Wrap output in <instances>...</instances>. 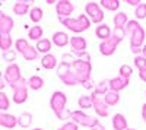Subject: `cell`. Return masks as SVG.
<instances>
[{
  "mask_svg": "<svg viewBox=\"0 0 146 130\" xmlns=\"http://www.w3.org/2000/svg\"><path fill=\"white\" fill-rule=\"evenodd\" d=\"M117 47H118V42L111 37V38H108L105 41H101V44H100V53L102 56H107V57L113 56L115 53V50H117Z\"/></svg>",
  "mask_w": 146,
  "mask_h": 130,
  "instance_id": "obj_11",
  "label": "cell"
},
{
  "mask_svg": "<svg viewBox=\"0 0 146 130\" xmlns=\"http://www.w3.org/2000/svg\"><path fill=\"white\" fill-rule=\"evenodd\" d=\"M34 130H44V129H34Z\"/></svg>",
  "mask_w": 146,
  "mask_h": 130,
  "instance_id": "obj_53",
  "label": "cell"
},
{
  "mask_svg": "<svg viewBox=\"0 0 146 130\" xmlns=\"http://www.w3.org/2000/svg\"><path fill=\"white\" fill-rule=\"evenodd\" d=\"M28 47H29V42H28L27 38H18V40L15 41V48H16V51H19L21 54L25 51Z\"/></svg>",
  "mask_w": 146,
  "mask_h": 130,
  "instance_id": "obj_35",
  "label": "cell"
},
{
  "mask_svg": "<svg viewBox=\"0 0 146 130\" xmlns=\"http://www.w3.org/2000/svg\"><path fill=\"white\" fill-rule=\"evenodd\" d=\"M129 84H130V79H126V78L118 75V76H115V78L108 80V88H110V91L120 92V91H123L124 88H127Z\"/></svg>",
  "mask_w": 146,
  "mask_h": 130,
  "instance_id": "obj_12",
  "label": "cell"
},
{
  "mask_svg": "<svg viewBox=\"0 0 146 130\" xmlns=\"http://www.w3.org/2000/svg\"><path fill=\"white\" fill-rule=\"evenodd\" d=\"M5 86H6V82H5V79H3V75H2V72H0V91H2Z\"/></svg>",
  "mask_w": 146,
  "mask_h": 130,
  "instance_id": "obj_47",
  "label": "cell"
},
{
  "mask_svg": "<svg viewBox=\"0 0 146 130\" xmlns=\"http://www.w3.org/2000/svg\"><path fill=\"white\" fill-rule=\"evenodd\" d=\"M22 56H23V58L25 60H28V62H32V60H36L38 58V51H36V48L35 47H32V45H29L28 48L22 53Z\"/></svg>",
  "mask_w": 146,
  "mask_h": 130,
  "instance_id": "obj_33",
  "label": "cell"
},
{
  "mask_svg": "<svg viewBox=\"0 0 146 130\" xmlns=\"http://www.w3.org/2000/svg\"><path fill=\"white\" fill-rule=\"evenodd\" d=\"M135 66H136L139 70L146 69V57H145L143 54H140V56H136V57H135Z\"/></svg>",
  "mask_w": 146,
  "mask_h": 130,
  "instance_id": "obj_41",
  "label": "cell"
},
{
  "mask_svg": "<svg viewBox=\"0 0 146 130\" xmlns=\"http://www.w3.org/2000/svg\"><path fill=\"white\" fill-rule=\"evenodd\" d=\"M111 123H113V129H114V130H127V129H129V126H127V119H126L123 114H120V113L113 115Z\"/></svg>",
  "mask_w": 146,
  "mask_h": 130,
  "instance_id": "obj_17",
  "label": "cell"
},
{
  "mask_svg": "<svg viewBox=\"0 0 146 130\" xmlns=\"http://www.w3.org/2000/svg\"><path fill=\"white\" fill-rule=\"evenodd\" d=\"M12 99H13L15 104H23L28 99V86H21L13 89V95H12Z\"/></svg>",
  "mask_w": 146,
  "mask_h": 130,
  "instance_id": "obj_15",
  "label": "cell"
},
{
  "mask_svg": "<svg viewBox=\"0 0 146 130\" xmlns=\"http://www.w3.org/2000/svg\"><path fill=\"white\" fill-rule=\"evenodd\" d=\"M142 54H143V56H145V57H146V44H145V45H143V53H142Z\"/></svg>",
  "mask_w": 146,
  "mask_h": 130,
  "instance_id": "obj_51",
  "label": "cell"
},
{
  "mask_svg": "<svg viewBox=\"0 0 146 130\" xmlns=\"http://www.w3.org/2000/svg\"><path fill=\"white\" fill-rule=\"evenodd\" d=\"M29 10H31V9H29V5H27V3L18 2V3L13 5V13L18 15V16H23V15L29 13Z\"/></svg>",
  "mask_w": 146,
  "mask_h": 130,
  "instance_id": "obj_32",
  "label": "cell"
},
{
  "mask_svg": "<svg viewBox=\"0 0 146 130\" xmlns=\"http://www.w3.org/2000/svg\"><path fill=\"white\" fill-rule=\"evenodd\" d=\"M18 2H22V3H27V5H29V6H31V5H32V3L35 2V0H18Z\"/></svg>",
  "mask_w": 146,
  "mask_h": 130,
  "instance_id": "obj_49",
  "label": "cell"
},
{
  "mask_svg": "<svg viewBox=\"0 0 146 130\" xmlns=\"http://www.w3.org/2000/svg\"><path fill=\"white\" fill-rule=\"evenodd\" d=\"M111 34H113V29L110 28L107 23H101V25H98L96 29H95L96 38H100L101 41H105L108 38H111Z\"/></svg>",
  "mask_w": 146,
  "mask_h": 130,
  "instance_id": "obj_16",
  "label": "cell"
},
{
  "mask_svg": "<svg viewBox=\"0 0 146 130\" xmlns=\"http://www.w3.org/2000/svg\"><path fill=\"white\" fill-rule=\"evenodd\" d=\"M135 15H136V19H137V21L146 19V3H140V5L136 7Z\"/></svg>",
  "mask_w": 146,
  "mask_h": 130,
  "instance_id": "obj_39",
  "label": "cell"
},
{
  "mask_svg": "<svg viewBox=\"0 0 146 130\" xmlns=\"http://www.w3.org/2000/svg\"><path fill=\"white\" fill-rule=\"evenodd\" d=\"M41 66H42L44 69H47V70L56 69V67L58 66L56 56H54V54H51V53H48V54H44V56H42V58H41Z\"/></svg>",
  "mask_w": 146,
  "mask_h": 130,
  "instance_id": "obj_19",
  "label": "cell"
},
{
  "mask_svg": "<svg viewBox=\"0 0 146 130\" xmlns=\"http://www.w3.org/2000/svg\"><path fill=\"white\" fill-rule=\"evenodd\" d=\"M78 105H79V108H80L82 111H86V110L92 108V107H94L92 97H91V95H82V97H79Z\"/></svg>",
  "mask_w": 146,
  "mask_h": 130,
  "instance_id": "obj_23",
  "label": "cell"
},
{
  "mask_svg": "<svg viewBox=\"0 0 146 130\" xmlns=\"http://www.w3.org/2000/svg\"><path fill=\"white\" fill-rule=\"evenodd\" d=\"M72 70L75 73L79 85H82L85 80L91 79V72H92V64H91V56L89 53L85 57H78L72 62Z\"/></svg>",
  "mask_w": 146,
  "mask_h": 130,
  "instance_id": "obj_1",
  "label": "cell"
},
{
  "mask_svg": "<svg viewBox=\"0 0 146 130\" xmlns=\"http://www.w3.org/2000/svg\"><path fill=\"white\" fill-rule=\"evenodd\" d=\"M137 28H140V23H139V21H137V19H135V21H129V22H127V25L124 27L126 34H129V35H131V34L135 32Z\"/></svg>",
  "mask_w": 146,
  "mask_h": 130,
  "instance_id": "obj_37",
  "label": "cell"
},
{
  "mask_svg": "<svg viewBox=\"0 0 146 130\" xmlns=\"http://www.w3.org/2000/svg\"><path fill=\"white\" fill-rule=\"evenodd\" d=\"M118 75H120V76H123V78H126V79H130V78H131V75H133V69H131V66H129V64H123V66H120Z\"/></svg>",
  "mask_w": 146,
  "mask_h": 130,
  "instance_id": "obj_38",
  "label": "cell"
},
{
  "mask_svg": "<svg viewBox=\"0 0 146 130\" xmlns=\"http://www.w3.org/2000/svg\"><path fill=\"white\" fill-rule=\"evenodd\" d=\"M44 35V29L40 27V25H35V27H31L29 31H28V38L29 40H34V41H40Z\"/></svg>",
  "mask_w": 146,
  "mask_h": 130,
  "instance_id": "obj_26",
  "label": "cell"
},
{
  "mask_svg": "<svg viewBox=\"0 0 146 130\" xmlns=\"http://www.w3.org/2000/svg\"><path fill=\"white\" fill-rule=\"evenodd\" d=\"M67 105V97L66 94L62 91H56L53 92V95L50 98V107L53 110V113L56 114V117L58 120H67L70 119V114L72 111H69L66 108Z\"/></svg>",
  "mask_w": 146,
  "mask_h": 130,
  "instance_id": "obj_2",
  "label": "cell"
},
{
  "mask_svg": "<svg viewBox=\"0 0 146 130\" xmlns=\"http://www.w3.org/2000/svg\"><path fill=\"white\" fill-rule=\"evenodd\" d=\"M2 56H3V60H5V62H9L10 64L16 60V51H15V50H7V51H3V53H2Z\"/></svg>",
  "mask_w": 146,
  "mask_h": 130,
  "instance_id": "obj_40",
  "label": "cell"
},
{
  "mask_svg": "<svg viewBox=\"0 0 146 130\" xmlns=\"http://www.w3.org/2000/svg\"><path fill=\"white\" fill-rule=\"evenodd\" d=\"M70 47H72V53L76 54L78 57H85L88 54V51H86L88 42L80 35H76V37L70 38Z\"/></svg>",
  "mask_w": 146,
  "mask_h": 130,
  "instance_id": "obj_6",
  "label": "cell"
},
{
  "mask_svg": "<svg viewBox=\"0 0 146 130\" xmlns=\"http://www.w3.org/2000/svg\"><path fill=\"white\" fill-rule=\"evenodd\" d=\"M12 44H13V41H12L10 34H0V50H2V53L10 50Z\"/></svg>",
  "mask_w": 146,
  "mask_h": 130,
  "instance_id": "obj_28",
  "label": "cell"
},
{
  "mask_svg": "<svg viewBox=\"0 0 146 130\" xmlns=\"http://www.w3.org/2000/svg\"><path fill=\"white\" fill-rule=\"evenodd\" d=\"M51 42H53L54 45H57L58 48H63V47H66L67 44H70V37H69L66 32L58 31V32H54V34H53Z\"/></svg>",
  "mask_w": 146,
  "mask_h": 130,
  "instance_id": "obj_13",
  "label": "cell"
},
{
  "mask_svg": "<svg viewBox=\"0 0 146 130\" xmlns=\"http://www.w3.org/2000/svg\"><path fill=\"white\" fill-rule=\"evenodd\" d=\"M9 107H10V101H9L7 95L3 91H0V111H6V110H9Z\"/></svg>",
  "mask_w": 146,
  "mask_h": 130,
  "instance_id": "obj_36",
  "label": "cell"
},
{
  "mask_svg": "<svg viewBox=\"0 0 146 130\" xmlns=\"http://www.w3.org/2000/svg\"><path fill=\"white\" fill-rule=\"evenodd\" d=\"M44 86V79L38 75H34L28 79V88L32 89V91H38Z\"/></svg>",
  "mask_w": 146,
  "mask_h": 130,
  "instance_id": "obj_22",
  "label": "cell"
},
{
  "mask_svg": "<svg viewBox=\"0 0 146 130\" xmlns=\"http://www.w3.org/2000/svg\"><path fill=\"white\" fill-rule=\"evenodd\" d=\"M139 78H140L143 82H146V69H143V70H139Z\"/></svg>",
  "mask_w": 146,
  "mask_h": 130,
  "instance_id": "obj_46",
  "label": "cell"
},
{
  "mask_svg": "<svg viewBox=\"0 0 146 130\" xmlns=\"http://www.w3.org/2000/svg\"><path fill=\"white\" fill-rule=\"evenodd\" d=\"M51 47H53V42L51 40H48V38H41L40 41H36V45H35V48L38 53H42V54H48L51 50Z\"/></svg>",
  "mask_w": 146,
  "mask_h": 130,
  "instance_id": "obj_20",
  "label": "cell"
},
{
  "mask_svg": "<svg viewBox=\"0 0 146 130\" xmlns=\"http://www.w3.org/2000/svg\"><path fill=\"white\" fill-rule=\"evenodd\" d=\"M126 35H127V34H126V29H124V28H114V29H113V34H111V37L120 44L121 41L124 40Z\"/></svg>",
  "mask_w": 146,
  "mask_h": 130,
  "instance_id": "obj_34",
  "label": "cell"
},
{
  "mask_svg": "<svg viewBox=\"0 0 146 130\" xmlns=\"http://www.w3.org/2000/svg\"><path fill=\"white\" fill-rule=\"evenodd\" d=\"M0 126L6 129H15L18 126V117L7 113H0Z\"/></svg>",
  "mask_w": 146,
  "mask_h": 130,
  "instance_id": "obj_14",
  "label": "cell"
},
{
  "mask_svg": "<svg viewBox=\"0 0 146 130\" xmlns=\"http://www.w3.org/2000/svg\"><path fill=\"white\" fill-rule=\"evenodd\" d=\"M45 2H47V5H54V3L58 2V0H45Z\"/></svg>",
  "mask_w": 146,
  "mask_h": 130,
  "instance_id": "obj_50",
  "label": "cell"
},
{
  "mask_svg": "<svg viewBox=\"0 0 146 130\" xmlns=\"http://www.w3.org/2000/svg\"><path fill=\"white\" fill-rule=\"evenodd\" d=\"M60 80H62L66 86H76V85H79V82H78L75 73H73V70H70L69 73H66L63 76H60Z\"/></svg>",
  "mask_w": 146,
  "mask_h": 130,
  "instance_id": "obj_29",
  "label": "cell"
},
{
  "mask_svg": "<svg viewBox=\"0 0 146 130\" xmlns=\"http://www.w3.org/2000/svg\"><path fill=\"white\" fill-rule=\"evenodd\" d=\"M15 22L9 15H3L0 19V34H10V31L13 29Z\"/></svg>",
  "mask_w": 146,
  "mask_h": 130,
  "instance_id": "obj_18",
  "label": "cell"
},
{
  "mask_svg": "<svg viewBox=\"0 0 146 130\" xmlns=\"http://www.w3.org/2000/svg\"><path fill=\"white\" fill-rule=\"evenodd\" d=\"M123 2H124L126 5H129V6H135V7H137V6L142 3V0H123Z\"/></svg>",
  "mask_w": 146,
  "mask_h": 130,
  "instance_id": "obj_44",
  "label": "cell"
},
{
  "mask_svg": "<svg viewBox=\"0 0 146 130\" xmlns=\"http://www.w3.org/2000/svg\"><path fill=\"white\" fill-rule=\"evenodd\" d=\"M3 79H5V82H6L7 85H13V84H16L18 80H21L22 79V75H21L19 66L16 63L9 64L6 67V70H5V73H3Z\"/></svg>",
  "mask_w": 146,
  "mask_h": 130,
  "instance_id": "obj_7",
  "label": "cell"
},
{
  "mask_svg": "<svg viewBox=\"0 0 146 130\" xmlns=\"http://www.w3.org/2000/svg\"><path fill=\"white\" fill-rule=\"evenodd\" d=\"M127 130H135V129H127Z\"/></svg>",
  "mask_w": 146,
  "mask_h": 130,
  "instance_id": "obj_54",
  "label": "cell"
},
{
  "mask_svg": "<svg viewBox=\"0 0 146 130\" xmlns=\"http://www.w3.org/2000/svg\"><path fill=\"white\" fill-rule=\"evenodd\" d=\"M91 130H105V127L101 124V123H98V124H96V126H94Z\"/></svg>",
  "mask_w": 146,
  "mask_h": 130,
  "instance_id": "obj_48",
  "label": "cell"
},
{
  "mask_svg": "<svg viewBox=\"0 0 146 130\" xmlns=\"http://www.w3.org/2000/svg\"><path fill=\"white\" fill-rule=\"evenodd\" d=\"M92 101H94V111L96 113V115L98 117H102V119H105V117H108L110 114V108H108V105L105 104L104 98H100L98 95H95V94L92 92Z\"/></svg>",
  "mask_w": 146,
  "mask_h": 130,
  "instance_id": "obj_8",
  "label": "cell"
},
{
  "mask_svg": "<svg viewBox=\"0 0 146 130\" xmlns=\"http://www.w3.org/2000/svg\"><path fill=\"white\" fill-rule=\"evenodd\" d=\"M42 18H44V10L41 9V7H38V6H35V7H32L31 10H29V19L34 22V23H38L42 21Z\"/></svg>",
  "mask_w": 146,
  "mask_h": 130,
  "instance_id": "obj_25",
  "label": "cell"
},
{
  "mask_svg": "<svg viewBox=\"0 0 146 130\" xmlns=\"http://www.w3.org/2000/svg\"><path fill=\"white\" fill-rule=\"evenodd\" d=\"M142 119H143V123L146 124V102L142 105Z\"/></svg>",
  "mask_w": 146,
  "mask_h": 130,
  "instance_id": "obj_45",
  "label": "cell"
},
{
  "mask_svg": "<svg viewBox=\"0 0 146 130\" xmlns=\"http://www.w3.org/2000/svg\"><path fill=\"white\" fill-rule=\"evenodd\" d=\"M104 101L108 107H114L120 102V92H114V91H108L104 95Z\"/></svg>",
  "mask_w": 146,
  "mask_h": 130,
  "instance_id": "obj_21",
  "label": "cell"
},
{
  "mask_svg": "<svg viewBox=\"0 0 146 130\" xmlns=\"http://www.w3.org/2000/svg\"><path fill=\"white\" fill-rule=\"evenodd\" d=\"M57 130H79V126L75 121H66L64 124H62V127H58Z\"/></svg>",
  "mask_w": 146,
  "mask_h": 130,
  "instance_id": "obj_42",
  "label": "cell"
},
{
  "mask_svg": "<svg viewBox=\"0 0 146 130\" xmlns=\"http://www.w3.org/2000/svg\"><path fill=\"white\" fill-rule=\"evenodd\" d=\"M3 15H5V13H3V12H2V10H0V19H2V16H3Z\"/></svg>",
  "mask_w": 146,
  "mask_h": 130,
  "instance_id": "obj_52",
  "label": "cell"
},
{
  "mask_svg": "<svg viewBox=\"0 0 146 130\" xmlns=\"http://www.w3.org/2000/svg\"><path fill=\"white\" fill-rule=\"evenodd\" d=\"M110 91V88H108V80L107 79H104V80H101V82H98V84L95 85V88H94V94L95 95H105V94Z\"/></svg>",
  "mask_w": 146,
  "mask_h": 130,
  "instance_id": "obj_31",
  "label": "cell"
},
{
  "mask_svg": "<svg viewBox=\"0 0 146 130\" xmlns=\"http://www.w3.org/2000/svg\"><path fill=\"white\" fill-rule=\"evenodd\" d=\"M58 21L62 22L63 27H66L69 31L75 32V34H80V32H83V31L89 29L91 23H92L91 19L85 15V13L79 15L78 18H58Z\"/></svg>",
  "mask_w": 146,
  "mask_h": 130,
  "instance_id": "obj_3",
  "label": "cell"
},
{
  "mask_svg": "<svg viewBox=\"0 0 146 130\" xmlns=\"http://www.w3.org/2000/svg\"><path fill=\"white\" fill-rule=\"evenodd\" d=\"M100 6L108 12H117L120 9V0H101Z\"/></svg>",
  "mask_w": 146,
  "mask_h": 130,
  "instance_id": "obj_24",
  "label": "cell"
},
{
  "mask_svg": "<svg viewBox=\"0 0 146 130\" xmlns=\"http://www.w3.org/2000/svg\"><path fill=\"white\" fill-rule=\"evenodd\" d=\"M73 10H75V5L70 0H58L56 3V12L58 18H70Z\"/></svg>",
  "mask_w": 146,
  "mask_h": 130,
  "instance_id": "obj_9",
  "label": "cell"
},
{
  "mask_svg": "<svg viewBox=\"0 0 146 130\" xmlns=\"http://www.w3.org/2000/svg\"><path fill=\"white\" fill-rule=\"evenodd\" d=\"M32 124V114L31 113H22L18 117V126H21L22 129H28Z\"/></svg>",
  "mask_w": 146,
  "mask_h": 130,
  "instance_id": "obj_30",
  "label": "cell"
},
{
  "mask_svg": "<svg viewBox=\"0 0 146 130\" xmlns=\"http://www.w3.org/2000/svg\"><path fill=\"white\" fill-rule=\"evenodd\" d=\"M85 12H86V16L91 19V22L98 23V25L102 23V21H104V10H102V7L98 3H95V2L86 3V6H85Z\"/></svg>",
  "mask_w": 146,
  "mask_h": 130,
  "instance_id": "obj_5",
  "label": "cell"
},
{
  "mask_svg": "<svg viewBox=\"0 0 146 130\" xmlns=\"http://www.w3.org/2000/svg\"><path fill=\"white\" fill-rule=\"evenodd\" d=\"M95 85H96V84H95V82L92 80V78H91V79H88V80H85V82H83V84H82V86H83L85 89H88V91H91V89L94 91V88H95Z\"/></svg>",
  "mask_w": 146,
  "mask_h": 130,
  "instance_id": "obj_43",
  "label": "cell"
},
{
  "mask_svg": "<svg viewBox=\"0 0 146 130\" xmlns=\"http://www.w3.org/2000/svg\"><path fill=\"white\" fill-rule=\"evenodd\" d=\"M145 98H146V92H145Z\"/></svg>",
  "mask_w": 146,
  "mask_h": 130,
  "instance_id": "obj_56",
  "label": "cell"
},
{
  "mask_svg": "<svg viewBox=\"0 0 146 130\" xmlns=\"http://www.w3.org/2000/svg\"><path fill=\"white\" fill-rule=\"evenodd\" d=\"M0 2H6V0H0Z\"/></svg>",
  "mask_w": 146,
  "mask_h": 130,
  "instance_id": "obj_55",
  "label": "cell"
},
{
  "mask_svg": "<svg viewBox=\"0 0 146 130\" xmlns=\"http://www.w3.org/2000/svg\"><path fill=\"white\" fill-rule=\"evenodd\" d=\"M70 119H72V121H75L78 126H83V127H88V129H92L94 126H96L100 123V120L96 119L95 115H89V114H86L82 110L72 111Z\"/></svg>",
  "mask_w": 146,
  "mask_h": 130,
  "instance_id": "obj_4",
  "label": "cell"
},
{
  "mask_svg": "<svg viewBox=\"0 0 146 130\" xmlns=\"http://www.w3.org/2000/svg\"><path fill=\"white\" fill-rule=\"evenodd\" d=\"M145 38H146L145 29L142 27L137 28L135 32L130 35V48H142L143 42H145Z\"/></svg>",
  "mask_w": 146,
  "mask_h": 130,
  "instance_id": "obj_10",
  "label": "cell"
},
{
  "mask_svg": "<svg viewBox=\"0 0 146 130\" xmlns=\"http://www.w3.org/2000/svg\"><path fill=\"white\" fill-rule=\"evenodd\" d=\"M113 21H114V28H124L129 22V18L124 12H117V15L114 16Z\"/></svg>",
  "mask_w": 146,
  "mask_h": 130,
  "instance_id": "obj_27",
  "label": "cell"
}]
</instances>
